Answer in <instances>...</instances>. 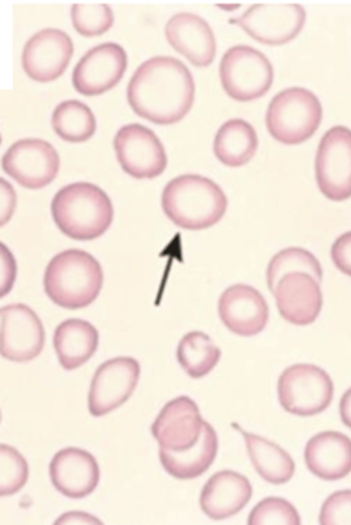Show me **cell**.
<instances>
[{
  "mask_svg": "<svg viewBox=\"0 0 351 525\" xmlns=\"http://www.w3.org/2000/svg\"><path fill=\"white\" fill-rule=\"evenodd\" d=\"M195 84L189 69L171 56H154L143 62L131 78L128 101L140 117L167 125L180 121L192 107Z\"/></svg>",
  "mask_w": 351,
  "mask_h": 525,
  "instance_id": "cell-1",
  "label": "cell"
},
{
  "mask_svg": "<svg viewBox=\"0 0 351 525\" xmlns=\"http://www.w3.org/2000/svg\"><path fill=\"white\" fill-rule=\"evenodd\" d=\"M161 205L165 215L178 226L202 230L217 224L225 214L228 200L212 180L197 174H184L165 187Z\"/></svg>",
  "mask_w": 351,
  "mask_h": 525,
  "instance_id": "cell-2",
  "label": "cell"
},
{
  "mask_svg": "<svg viewBox=\"0 0 351 525\" xmlns=\"http://www.w3.org/2000/svg\"><path fill=\"white\" fill-rule=\"evenodd\" d=\"M51 211L58 229L76 240L87 241L104 234L113 219V207L108 195L87 182L69 184L54 196Z\"/></svg>",
  "mask_w": 351,
  "mask_h": 525,
  "instance_id": "cell-3",
  "label": "cell"
},
{
  "mask_svg": "<svg viewBox=\"0 0 351 525\" xmlns=\"http://www.w3.org/2000/svg\"><path fill=\"white\" fill-rule=\"evenodd\" d=\"M103 281L99 261L84 250L71 248L51 259L43 283L47 295L54 303L76 310L89 305L96 299Z\"/></svg>",
  "mask_w": 351,
  "mask_h": 525,
  "instance_id": "cell-4",
  "label": "cell"
},
{
  "mask_svg": "<svg viewBox=\"0 0 351 525\" xmlns=\"http://www.w3.org/2000/svg\"><path fill=\"white\" fill-rule=\"evenodd\" d=\"M322 117V105L317 96L304 88L291 87L273 97L265 122L276 140L293 145L310 138L318 128Z\"/></svg>",
  "mask_w": 351,
  "mask_h": 525,
  "instance_id": "cell-5",
  "label": "cell"
},
{
  "mask_svg": "<svg viewBox=\"0 0 351 525\" xmlns=\"http://www.w3.org/2000/svg\"><path fill=\"white\" fill-rule=\"evenodd\" d=\"M278 397L281 406L291 414L317 415L330 405L334 386L329 375L312 364H295L285 369L278 378Z\"/></svg>",
  "mask_w": 351,
  "mask_h": 525,
  "instance_id": "cell-6",
  "label": "cell"
},
{
  "mask_svg": "<svg viewBox=\"0 0 351 525\" xmlns=\"http://www.w3.org/2000/svg\"><path fill=\"white\" fill-rule=\"evenodd\" d=\"M219 76L223 89L230 97L247 102L268 91L274 71L262 52L248 45H236L228 49L221 58Z\"/></svg>",
  "mask_w": 351,
  "mask_h": 525,
  "instance_id": "cell-7",
  "label": "cell"
},
{
  "mask_svg": "<svg viewBox=\"0 0 351 525\" xmlns=\"http://www.w3.org/2000/svg\"><path fill=\"white\" fill-rule=\"evenodd\" d=\"M315 176L321 192L341 201L351 196V130L343 126L330 128L322 137L315 158Z\"/></svg>",
  "mask_w": 351,
  "mask_h": 525,
  "instance_id": "cell-8",
  "label": "cell"
},
{
  "mask_svg": "<svg viewBox=\"0 0 351 525\" xmlns=\"http://www.w3.org/2000/svg\"><path fill=\"white\" fill-rule=\"evenodd\" d=\"M113 145L121 168L135 178H154L167 167L163 145L152 130L141 124L121 127L114 136Z\"/></svg>",
  "mask_w": 351,
  "mask_h": 525,
  "instance_id": "cell-9",
  "label": "cell"
},
{
  "mask_svg": "<svg viewBox=\"0 0 351 525\" xmlns=\"http://www.w3.org/2000/svg\"><path fill=\"white\" fill-rule=\"evenodd\" d=\"M3 171L20 185L32 189L49 185L60 167L59 155L47 141L23 139L13 143L1 160Z\"/></svg>",
  "mask_w": 351,
  "mask_h": 525,
  "instance_id": "cell-10",
  "label": "cell"
},
{
  "mask_svg": "<svg viewBox=\"0 0 351 525\" xmlns=\"http://www.w3.org/2000/svg\"><path fill=\"white\" fill-rule=\"evenodd\" d=\"M140 373L138 362L131 357H117L101 364L90 382V413L101 417L121 406L134 391Z\"/></svg>",
  "mask_w": 351,
  "mask_h": 525,
  "instance_id": "cell-11",
  "label": "cell"
},
{
  "mask_svg": "<svg viewBox=\"0 0 351 525\" xmlns=\"http://www.w3.org/2000/svg\"><path fill=\"white\" fill-rule=\"evenodd\" d=\"M306 12L299 4H255L233 23L252 38L271 45L287 43L302 29Z\"/></svg>",
  "mask_w": 351,
  "mask_h": 525,
  "instance_id": "cell-12",
  "label": "cell"
},
{
  "mask_svg": "<svg viewBox=\"0 0 351 525\" xmlns=\"http://www.w3.org/2000/svg\"><path fill=\"white\" fill-rule=\"evenodd\" d=\"M1 355L12 362H26L42 351L45 340L43 323L36 312L23 303L1 308Z\"/></svg>",
  "mask_w": 351,
  "mask_h": 525,
  "instance_id": "cell-13",
  "label": "cell"
},
{
  "mask_svg": "<svg viewBox=\"0 0 351 525\" xmlns=\"http://www.w3.org/2000/svg\"><path fill=\"white\" fill-rule=\"evenodd\" d=\"M127 54L115 43H105L88 51L75 65L73 84L77 92L87 95L101 94L115 86L127 67Z\"/></svg>",
  "mask_w": 351,
  "mask_h": 525,
  "instance_id": "cell-14",
  "label": "cell"
},
{
  "mask_svg": "<svg viewBox=\"0 0 351 525\" xmlns=\"http://www.w3.org/2000/svg\"><path fill=\"white\" fill-rule=\"evenodd\" d=\"M73 53L70 36L54 28L42 30L25 43L22 54L24 71L32 79L47 82L60 76Z\"/></svg>",
  "mask_w": 351,
  "mask_h": 525,
  "instance_id": "cell-15",
  "label": "cell"
},
{
  "mask_svg": "<svg viewBox=\"0 0 351 525\" xmlns=\"http://www.w3.org/2000/svg\"><path fill=\"white\" fill-rule=\"evenodd\" d=\"M202 423L196 403L182 395L164 406L152 423L151 432L160 448L180 451L197 441Z\"/></svg>",
  "mask_w": 351,
  "mask_h": 525,
  "instance_id": "cell-16",
  "label": "cell"
},
{
  "mask_svg": "<svg viewBox=\"0 0 351 525\" xmlns=\"http://www.w3.org/2000/svg\"><path fill=\"white\" fill-rule=\"evenodd\" d=\"M218 312L226 327L242 336L260 333L269 318L268 305L263 295L254 288L242 283L232 285L223 292Z\"/></svg>",
  "mask_w": 351,
  "mask_h": 525,
  "instance_id": "cell-17",
  "label": "cell"
},
{
  "mask_svg": "<svg viewBox=\"0 0 351 525\" xmlns=\"http://www.w3.org/2000/svg\"><path fill=\"white\" fill-rule=\"evenodd\" d=\"M272 293L280 314L294 325L312 323L322 307L319 283L303 272L294 271L284 275Z\"/></svg>",
  "mask_w": 351,
  "mask_h": 525,
  "instance_id": "cell-18",
  "label": "cell"
},
{
  "mask_svg": "<svg viewBox=\"0 0 351 525\" xmlns=\"http://www.w3.org/2000/svg\"><path fill=\"white\" fill-rule=\"evenodd\" d=\"M49 476L53 487L63 495L81 499L97 487L99 465L90 452L68 447L55 454L49 464Z\"/></svg>",
  "mask_w": 351,
  "mask_h": 525,
  "instance_id": "cell-19",
  "label": "cell"
},
{
  "mask_svg": "<svg viewBox=\"0 0 351 525\" xmlns=\"http://www.w3.org/2000/svg\"><path fill=\"white\" fill-rule=\"evenodd\" d=\"M165 31L169 43L193 65L206 67L213 61L215 36L207 22L199 16L178 13L169 19Z\"/></svg>",
  "mask_w": 351,
  "mask_h": 525,
  "instance_id": "cell-20",
  "label": "cell"
},
{
  "mask_svg": "<svg viewBox=\"0 0 351 525\" xmlns=\"http://www.w3.org/2000/svg\"><path fill=\"white\" fill-rule=\"evenodd\" d=\"M252 487L243 475L231 470L214 474L204 485L199 504L210 518L221 520L239 512L250 501Z\"/></svg>",
  "mask_w": 351,
  "mask_h": 525,
  "instance_id": "cell-21",
  "label": "cell"
},
{
  "mask_svg": "<svg viewBox=\"0 0 351 525\" xmlns=\"http://www.w3.org/2000/svg\"><path fill=\"white\" fill-rule=\"evenodd\" d=\"M304 460L309 471L319 478L341 479L351 471V439L337 431L319 432L306 443Z\"/></svg>",
  "mask_w": 351,
  "mask_h": 525,
  "instance_id": "cell-22",
  "label": "cell"
},
{
  "mask_svg": "<svg viewBox=\"0 0 351 525\" xmlns=\"http://www.w3.org/2000/svg\"><path fill=\"white\" fill-rule=\"evenodd\" d=\"M218 440L214 428L203 420L201 434L191 447L173 451L159 449V458L165 470L181 480L197 478L213 463L217 452Z\"/></svg>",
  "mask_w": 351,
  "mask_h": 525,
  "instance_id": "cell-23",
  "label": "cell"
},
{
  "mask_svg": "<svg viewBox=\"0 0 351 525\" xmlns=\"http://www.w3.org/2000/svg\"><path fill=\"white\" fill-rule=\"evenodd\" d=\"M99 333L89 322L69 318L58 325L53 344L59 362L65 370L75 369L86 363L95 353Z\"/></svg>",
  "mask_w": 351,
  "mask_h": 525,
  "instance_id": "cell-24",
  "label": "cell"
},
{
  "mask_svg": "<svg viewBox=\"0 0 351 525\" xmlns=\"http://www.w3.org/2000/svg\"><path fill=\"white\" fill-rule=\"evenodd\" d=\"M234 427L243 435L251 462L262 478L274 485L291 478L295 463L285 450L262 436L242 430L236 423Z\"/></svg>",
  "mask_w": 351,
  "mask_h": 525,
  "instance_id": "cell-25",
  "label": "cell"
},
{
  "mask_svg": "<svg viewBox=\"0 0 351 525\" xmlns=\"http://www.w3.org/2000/svg\"><path fill=\"white\" fill-rule=\"evenodd\" d=\"M258 141L253 126L242 119H231L217 132L213 151L218 160L229 167H239L254 156Z\"/></svg>",
  "mask_w": 351,
  "mask_h": 525,
  "instance_id": "cell-26",
  "label": "cell"
},
{
  "mask_svg": "<svg viewBox=\"0 0 351 525\" xmlns=\"http://www.w3.org/2000/svg\"><path fill=\"white\" fill-rule=\"evenodd\" d=\"M221 357L220 349L205 333L193 331L180 340L176 358L182 369L192 378L197 379L208 374Z\"/></svg>",
  "mask_w": 351,
  "mask_h": 525,
  "instance_id": "cell-27",
  "label": "cell"
},
{
  "mask_svg": "<svg viewBox=\"0 0 351 525\" xmlns=\"http://www.w3.org/2000/svg\"><path fill=\"white\" fill-rule=\"evenodd\" d=\"M51 125L63 140L71 143L89 139L96 130V119L90 108L83 102L69 100L60 103L51 116Z\"/></svg>",
  "mask_w": 351,
  "mask_h": 525,
  "instance_id": "cell-28",
  "label": "cell"
},
{
  "mask_svg": "<svg viewBox=\"0 0 351 525\" xmlns=\"http://www.w3.org/2000/svg\"><path fill=\"white\" fill-rule=\"evenodd\" d=\"M294 271L307 273L319 283L322 279L321 265L311 252L299 247H289L277 253L268 264L266 279L269 290L272 292L284 275Z\"/></svg>",
  "mask_w": 351,
  "mask_h": 525,
  "instance_id": "cell-29",
  "label": "cell"
},
{
  "mask_svg": "<svg viewBox=\"0 0 351 525\" xmlns=\"http://www.w3.org/2000/svg\"><path fill=\"white\" fill-rule=\"evenodd\" d=\"M71 16L75 30L86 37L104 34L114 22L113 12L105 3H74Z\"/></svg>",
  "mask_w": 351,
  "mask_h": 525,
  "instance_id": "cell-30",
  "label": "cell"
},
{
  "mask_svg": "<svg viewBox=\"0 0 351 525\" xmlns=\"http://www.w3.org/2000/svg\"><path fill=\"white\" fill-rule=\"evenodd\" d=\"M29 476L28 464L14 447L0 445V495H11L21 490Z\"/></svg>",
  "mask_w": 351,
  "mask_h": 525,
  "instance_id": "cell-31",
  "label": "cell"
},
{
  "mask_svg": "<svg viewBox=\"0 0 351 525\" xmlns=\"http://www.w3.org/2000/svg\"><path fill=\"white\" fill-rule=\"evenodd\" d=\"M250 525H299L300 517L295 506L279 497H267L260 501L249 514Z\"/></svg>",
  "mask_w": 351,
  "mask_h": 525,
  "instance_id": "cell-32",
  "label": "cell"
},
{
  "mask_svg": "<svg viewBox=\"0 0 351 525\" xmlns=\"http://www.w3.org/2000/svg\"><path fill=\"white\" fill-rule=\"evenodd\" d=\"M319 522L322 525H351V489L329 495L322 506Z\"/></svg>",
  "mask_w": 351,
  "mask_h": 525,
  "instance_id": "cell-33",
  "label": "cell"
},
{
  "mask_svg": "<svg viewBox=\"0 0 351 525\" xmlns=\"http://www.w3.org/2000/svg\"><path fill=\"white\" fill-rule=\"evenodd\" d=\"M330 255L335 266L351 277V231L337 238L332 245Z\"/></svg>",
  "mask_w": 351,
  "mask_h": 525,
  "instance_id": "cell-34",
  "label": "cell"
},
{
  "mask_svg": "<svg viewBox=\"0 0 351 525\" xmlns=\"http://www.w3.org/2000/svg\"><path fill=\"white\" fill-rule=\"evenodd\" d=\"M16 261L9 249L1 244V296L8 294L15 281Z\"/></svg>",
  "mask_w": 351,
  "mask_h": 525,
  "instance_id": "cell-35",
  "label": "cell"
},
{
  "mask_svg": "<svg viewBox=\"0 0 351 525\" xmlns=\"http://www.w3.org/2000/svg\"><path fill=\"white\" fill-rule=\"evenodd\" d=\"M1 225L6 223L12 215L15 205V194L11 185L1 179Z\"/></svg>",
  "mask_w": 351,
  "mask_h": 525,
  "instance_id": "cell-36",
  "label": "cell"
},
{
  "mask_svg": "<svg viewBox=\"0 0 351 525\" xmlns=\"http://www.w3.org/2000/svg\"><path fill=\"white\" fill-rule=\"evenodd\" d=\"M339 414L343 424L351 428V387L343 393L341 398Z\"/></svg>",
  "mask_w": 351,
  "mask_h": 525,
  "instance_id": "cell-37",
  "label": "cell"
}]
</instances>
